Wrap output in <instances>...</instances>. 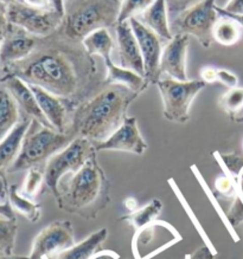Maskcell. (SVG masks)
<instances>
[{
	"label": "cell",
	"mask_w": 243,
	"mask_h": 259,
	"mask_svg": "<svg viewBox=\"0 0 243 259\" xmlns=\"http://www.w3.org/2000/svg\"><path fill=\"white\" fill-rule=\"evenodd\" d=\"M16 76L27 84L41 87L66 100L73 109L93 96L105 84L96 57L88 54L81 41L69 39L57 31L41 38L25 59L0 70V78Z\"/></svg>",
	"instance_id": "cell-1"
},
{
	"label": "cell",
	"mask_w": 243,
	"mask_h": 259,
	"mask_svg": "<svg viewBox=\"0 0 243 259\" xmlns=\"http://www.w3.org/2000/svg\"><path fill=\"white\" fill-rule=\"evenodd\" d=\"M140 94L121 84H103L73 111L70 132L94 146L115 133L127 117V110Z\"/></svg>",
	"instance_id": "cell-2"
},
{
	"label": "cell",
	"mask_w": 243,
	"mask_h": 259,
	"mask_svg": "<svg viewBox=\"0 0 243 259\" xmlns=\"http://www.w3.org/2000/svg\"><path fill=\"white\" fill-rule=\"evenodd\" d=\"M59 209L83 219H95L111 201V183L97 162L96 153L79 171L59 181L55 195Z\"/></svg>",
	"instance_id": "cell-3"
},
{
	"label": "cell",
	"mask_w": 243,
	"mask_h": 259,
	"mask_svg": "<svg viewBox=\"0 0 243 259\" xmlns=\"http://www.w3.org/2000/svg\"><path fill=\"white\" fill-rule=\"evenodd\" d=\"M121 0H64L62 24L57 32L81 41L100 29L115 26Z\"/></svg>",
	"instance_id": "cell-4"
},
{
	"label": "cell",
	"mask_w": 243,
	"mask_h": 259,
	"mask_svg": "<svg viewBox=\"0 0 243 259\" xmlns=\"http://www.w3.org/2000/svg\"><path fill=\"white\" fill-rule=\"evenodd\" d=\"M75 135L72 132L59 133L31 118L24 136L19 155L9 169V173L29 170L33 167H45L47 161L69 145Z\"/></svg>",
	"instance_id": "cell-5"
},
{
	"label": "cell",
	"mask_w": 243,
	"mask_h": 259,
	"mask_svg": "<svg viewBox=\"0 0 243 259\" xmlns=\"http://www.w3.org/2000/svg\"><path fill=\"white\" fill-rule=\"evenodd\" d=\"M96 152L93 142L77 136L61 152L56 153L47 161L44 167V188L54 197L57 193L59 181L69 174L82 168Z\"/></svg>",
	"instance_id": "cell-6"
},
{
	"label": "cell",
	"mask_w": 243,
	"mask_h": 259,
	"mask_svg": "<svg viewBox=\"0 0 243 259\" xmlns=\"http://www.w3.org/2000/svg\"><path fill=\"white\" fill-rule=\"evenodd\" d=\"M164 106V117L175 123H186L195 97L205 88L202 79L178 80L163 75L157 82Z\"/></svg>",
	"instance_id": "cell-7"
},
{
	"label": "cell",
	"mask_w": 243,
	"mask_h": 259,
	"mask_svg": "<svg viewBox=\"0 0 243 259\" xmlns=\"http://www.w3.org/2000/svg\"><path fill=\"white\" fill-rule=\"evenodd\" d=\"M216 0H202L171 20L172 34H188L195 37L204 49L213 43V31L220 15L216 11Z\"/></svg>",
	"instance_id": "cell-8"
},
{
	"label": "cell",
	"mask_w": 243,
	"mask_h": 259,
	"mask_svg": "<svg viewBox=\"0 0 243 259\" xmlns=\"http://www.w3.org/2000/svg\"><path fill=\"white\" fill-rule=\"evenodd\" d=\"M8 19L12 25L38 38L55 33L62 24L63 15L54 9H37L16 0L8 5Z\"/></svg>",
	"instance_id": "cell-9"
},
{
	"label": "cell",
	"mask_w": 243,
	"mask_h": 259,
	"mask_svg": "<svg viewBox=\"0 0 243 259\" xmlns=\"http://www.w3.org/2000/svg\"><path fill=\"white\" fill-rule=\"evenodd\" d=\"M75 244L72 222L56 220L49 224L34 238L29 259H54Z\"/></svg>",
	"instance_id": "cell-10"
},
{
	"label": "cell",
	"mask_w": 243,
	"mask_h": 259,
	"mask_svg": "<svg viewBox=\"0 0 243 259\" xmlns=\"http://www.w3.org/2000/svg\"><path fill=\"white\" fill-rule=\"evenodd\" d=\"M134 34L138 39L140 51H142L144 61V71L145 80L150 84L156 85L161 77L160 59L163 54V39L139 22L135 17L128 20Z\"/></svg>",
	"instance_id": "cell-11"
},
{
	"label": "cell",
	"mask_w": 243,
	"mask_h": 259,
	"mask_svg": "<svg viewBox=\"0 0 243 259\" xmlns=\"http://www.w3.org/2000/svg\"><path fill=\"white\" fill-rule=\"evenodd\" d=\"M41 38L10 23L8 33L0 48V70L25 59L37 48Z\"/></svg>",
	"instance_id": "cell-12"
},
{
	"label": "cell",
	"mask_w": 243,
	"mask_h": 259,
	"mask_svg": "<svg viewBox=\"0 0 243 259\" xmlns=\"http://www.w3.org/2000/svg\"><path fill=\"white\" fill-rule=\"evenodd\" d=\"M29 85L51 127L59 133H69L74 109L68 101L47 92L41 87L32 84Z\"/></svg>",
	"instance_id": "cell-13"
},
{
	"label": "cell",
	"mask_w": 243,
	"mask_h": 259,
	"mask_svg": "<svg viewBox=\"0 0 243 259\" xmlns=\"http://www.w3.org/2000/svg\"><path fill=\"white\" fill-rule=\"evenodd\" d=\"M147 143L144 140L138 127L136 117H126L124 123L118 131L109 136L106 141L95 146L96 152L100 150H119V152L133 153L143 155L147 149Z\"/></svg>",
	"instance_id": "cell-14"
},
{
	"label": "cell",
	"mask_w": 243,
	"mask_h": 259,
	"mask_svg": "<svg viewBox=\"0 0 243 259\" xmlns=\"http://www.w3.org/2000/svg\"><path fill=\"white\" fill-rule=\"evenodd\" d=\"M190 44L188 34H173V37L165 44L160 59L161 76H168L178 80H188L186 59Z\"/></svg>",
	"instance_id": "cell-15"
},
{
	"label": "cell",
	"mask_w": 243,
	"mask_h": 259,
	"mask_svg": "<svg viewBox=\"0 0 243 259\" xmlns=\"http://www.w3.org/2000/svg\"><path fill=\"white\" fill-rule=\"evenodd\" d=\"M116 48H118L119 63L122 68L133 70L144 77V61L140 47L129 22L116 24ZM145 78V77H144Z\"/></svg>",
	"instance_id": "cell-16"
},
{
	"label": "cell",
	"mask_w": 243,
	"mask_h": 259,
	"mask_svg": "<svg viewBox=\"0 0 243 259\" xmlns=\"http://www.w3.org/2000/svg\"><path fill=\"white\" fill-rule=\"evenodd\" d=\"M0 84H3L11 93L13 99L16 100L17 104H18L20 113H23L24 116L34 118V120L40 121L41 123L47 125V127L52 128L47 118H45L43 111L41 110L36 96H34L33 92L31 90L29 84L16 76L2 77L0 78Z\"/></svg>",
	"instance_id": "cell-17"
},
{
	"label": "cell",
	"mask_w": 243,
	"mask_h": 259,
	"mask_svg": "<svg viewBox=\"0 0 243 259\" xmlns=\"http://www.w3.org/2000/svg\"><path fill=\"white\" fill-rule=\"evenodd\" d=\"M181 234L171 224L166 222H153L135 232L133 238L132 247L136 259L140 258L143 252L150 247V245H157L158 241L170 246L181 240Z\"/></svg>",
	"instance_id": "cell-18"
},
{
	"label": "cell",
	"mask_w": 243,
	"mask_h": 259,
	"mask_svg": "<svg viewBox=\"0 0 243 259\" xmlns=\"http://www.w3.org/2000/svg\"><path fill=\"white\" fill-rule=\"evenodd\" d=\"M135 18L166 43L173 37L166 0H154L145 11L136 16Z\"/></svg>",
	"instance_id": "cell-19"
},
{
	"label": "cell",
	"mask_w": 243,
	"mask_h": 259,
	"mask_svg": "<svg viewBox=\"0 0 243 259\" xmlns=\"http://www.w3.org/2000/svg\"><path fill=\"white\" fill-rule=\"evenodd\" d=\"M30 122L31 118L23 116L16 128L0 141V177H5V174L9 173V169L18 157Z\"/></svg>",
	"instance_id": "cell-20"
},
{
	"label": "cell",
	"mask_w": 243,
	"mask_h": 259,
	"mask_svg": "<svg viewBox=\"0 0 243 259\" xmlns=\"http://www.w3.org/2000/svg\"><path fill=\"white\" fill-rule=\"evenodd\" d=\"M106 68L105 84H121L129 89L142 94L149 88V83L145 78L133 70L122 68L112 61L103 63Z\"/></svg>",
	"instance_id": "cell-21"
},
{
	"label": "cell",
	"mask_w": 243,
	"mask_h": 259,
	"mask_svg": "<svg viewBox=\"0 0 243 259\" xmlns=\"http://www.w3.org/2000/svg\"><path fill=\"white\" fill-rule=\"evenodd\" d=\"M108 237V230L101 229L91 233L87 239L61 252L54 259H93L101 251L102 244Z\"/></svg>",
	"instance_id": "cell-22"
},
{
	"label": "cell",
	"mask_w": 243,
	"mask_h": 259,
	"mask_svg": "<svg viewBox=\"0 0 243 259\" xmlns=\"http://www.w3.org/2000/svg\"><path fill=\"white\" fill-rule=\"evenodd\" d=\"M22 121L20 109L11 93L0 84V141Z\"/></svg>",
	"instance_id": "cell-23"
},
{
	"label": "cell",
	"mask_w": 243,
	"mask_h": 259,
	"mask_svg": "<svg viewBox=\"0 0 243 259\" xmlns=\"http://www.w3.org/2000/svg\"><path fill=\"white\" fill-rule=\"evenodd\" d=\"M82 44L88 54L93 56V57L101 58L102 62L112 59L115 45L108 29L94 31L93 33L84 38Z\"/></svg>",
	"instance_id": "cell-24"
},
{
	"label": "cell",
	"mask_w": 243,
	"mask_h": 259,
	"mask_svg": "<svg viewBox=\"0 0 243 259\" xmlns=\"http://www.w3.org/2000/svg\"><path fill=\"white\" fill-rule=\"evenodd\" d=\"M163 211V202L159 199H153L152 201L144 206L142 208H138L134 212H131L127 215L121 217L120 222H128L131 226L138 231L143 227L150 225L151 223L156 222L158 215Z\"/></svg>",
	"instance_id": "cell-25"
},
{
	"label": "cell",
	"mask_w": 243,
	"mask_h": 259,
	"mask_svg": "<svg viewBox=\"0 0 243 259\" xmlns=\"http://www.w3.org/2000/svg\"><path fill=\"white\" fill-rule=\"evenodd\" d=\"M9 199L12 208L25 217L29 222H40L42 215L41 205L33 202L29 198L24 197V195L20 193L17 185H11V186H9Z\"/></svg>",
	"instance_id": "cell-26"
},
{
	"label": "cell",
	"mask_w": 243,
	"mask_h": 259,
	"mask_svg": "<svg viewBox=\"0 0 243 259\" xmlns=\"http://www.w3.org/2000/svg\"><path fill=\"white\" fill-rule=\"evenodd\" d=\"M214 40L223 47L235 45L241 38V26L236 20L220 16L213 31Z\"/></svg>",
	"instance_id": "cell-27"
},
{
	"label": "cell",
	"mask_w": 243,
	"mask_h": 259,
	"mask_svg": "<svg viewBox=\"0 0 243 259\" xmlns=\"http://www.w3.org/2000/svg\"><path fill=\"white\" fill-rule=\"evenodd\" d=\"M17 219H6L0 217V252L5 254H12L16 244Z\"/></svg>",
	"instance_id": "cell-28"
},
{
	"label": "cell",
	"mask_w": 243,
	"mask_h": 259,
	"mask_svg": "<svg viewBox=\"0 0 243 259\" xmlns=\"http://www.w3.org/2000/svg\"><path fill=\"white\" fill-rule=\"evenodd\" d=\"M26 171L27 173L20 193L24 197L33 199L44 188V167H33Z\"/></svg>",
	"instance_id": "cell-29"
},
{
	"label": "cell",
	"mask_w": 243,
	"mask_h": 259,
	"mask_svg": "<svg viewBox=\"0 0 243 259\" xmlns=\"http://www.w3.org/2000/svg\"><path fill=\"white\" fill-rule=\"evenodd\" d=\"M218 107L228 114L232 120L237 116L238 111L243 108V88L229 89L218 100Z\"/></svg>",
	"instance_id": "cell-30"
},
{
	"label": "cell",
	"mask_w": 243,
	"mask_h": 259,
	"mask_svg": "<svg viewBox=\"0 0 243 259\" xmlns=\"http://www.w3.org/2000/svg\"><path fill=\"white\" fill-rule=\"evenodd\" d=\"M154 0H121L120 12L118 17V23L128 22L133 17H136L145 11Z\"/></svg>",
	"instance_id": "cell-31"
},
{
	"label": "cell",
	"mask_w": 243,
	"mask_h": 259,
	"mask_svg": "<svg viewBox=\"0 0 243 259\" xmlns=\"http://www.w3.org/2000/svg\"><path fill=\"white\" fill-rule=\"evenodd\" d=\"M215 190L218 198H222V200H234L236 195L238 194V180L228 174L218 177L215 181Z\"/></svg>",
	"instance_id": "cell-32"
},
{
	"label": "cell",
	"mask_w": 243,
	"mask_h": 259,
	"mask_svg": "<svg viewBox=\"0 0 243 259\" xmlns=\"http://www.w3.org/2000/svg\"><path fill=\"white\" fill-rule=\"evenodd\" d=\"M220 156V160L223 167L225 168L228 176L234 178L236 180H239L243 171V156L239 154L232 153H216Z\"/></svg>",
	"instance_id": "cell-33"
},
{
	"label": "cell",
	"mask_w": 243,
	"mask_h": 259,
	"mask_svg": "<svg viewBox=\"0 0 243 259\" xmlns=\"http://www.w3.org/2000/svg\"><path fill=\"white\" fill-rule=\"evenodd\" d=\"M0 217L6 219H17L15 209L9 199V185L5 177H0Z\"/></svg>",
	"instance_id": "cell-34"
},
{
	"label": "cell",
	"mask_w": 243,
	"mask_h": 259,
	"mask_svg": "<svg viewBox=\"0 0 243 259\" xmlns=\"http://www.w3.org/2000/svg\"><path fill=\"white\" fill-rule=\"evenodd\" d=\"M225 215L232 227H237L243 223V199L239 193L236 195L234 200H231L230 207L225 212Z\"/></svg>",
	"instance_id": "cell-35"
},
{
	"label": "cell",
	"mask_w": 243,
	"mask_h": 259,
	"mask_svg": "<svg viewBox=\"0 0 243 259\" xmlns=\"http://www.w3.org/2000/svg\"><path fill=\"white\" fill-rule=\"evenodd\" d=\"M199 2H202V0H166L168 15L173 19L178 15H181L182 12H184L185 10H188Z\"/></svg>",
	"instance_id": "cell-36"
},
{
	"label": "cell",
	"mask_w": 243,
	"mask_h": 259,
	"mask_svg": "<svg viewBox=\"0 0 243 259\" xmlns=\"http://www.w3.org/2000/svg\"><path fill=\"white\" fill-rule=\"evenodd\" d=\"M217 82L229 89H232L238 85V77L227 69H217Z\"/></svg>",
	"instance_id": "cell-37"
},
{
	"label": "cell",
	"mask_w": 243,
	"mask_h": 259,
	"mask_svg": "<svg viewBox=\"0 0 243 259\" xmlns=\"http://www.w3.org/2000/svg\"><path fill=\"white\" fill-rule=\"evenodd\" d=\"M10 22L8 19V5L0 2V48L4 41L6 33H8Z\"/></svg>",
	"instance_id": "cell-38"
},
{
	"label": "cell",
	"mask_w": 243,
	"mask_h": 259,
	"mask_svg": "<svg viewBox=\"0 0 243 259\" xmlns=\"http://www.w3.org/2000/svg\"><path fill=\"white\" fill-rule=\"evenodd\" d=\"M200 79L206 84H213L217 82V69L214 66H203L199 71Z\"/></svg>",
	"instance_id": "cell-39"
},
{
	"label": "cell",
	"mask_w": 243,
	"mask_h": 259,
	"mask_svg": "<svg viewBox=\"0 0 243 259\" xmlns=\"http://www.w3.org/2000/svg\"><path fill=\"white\" fill-rule=\"evenodd\" d=\"M221 10L229 15H243V0H229Z\"/></svg>",
	"instance_id": "cell-40"
},
{
	"label": "cell",
	"mask_w": 243,
	"mask_h": 259,
	"mask_svg": "<svg viewBox=\"0 0 243 259\" xmlns=\"http://www.w3.org/2000/svg\"><path fill=\"white\" fill-rule=\"evenodd\" d=\"M215 254L207 246H202L191 254H186L185 259H214Z\"/></svg>",
	"instance_id": "cell-41"
},
{
	"label": "cell",
	"mask_w": 243,
	"mask_h": 259,
	"mask_svg": "<svg viewBox=\"0 0 243 259\" xmlns=\"http://www.w3.org/2000/svg\"><path fill=\"white\" fill-rule=\"evenodd\" d=\"M23 3L37 9H51L49 0H23Z\"/></svg>",
	"instance_id": "cell-42"
},
{
	"label": "cell",
	"mask_w": 243,
	"mask_h": 259,
	"mask_svg": "<svg viewBox=\"0 0 243 259\" xmlns=\"http://www.w3.org/2000/svg\"><path fill=\"white\" fill-rule=\"evenodd\" d=\"M216 11L218 12V15L220 16H225V17H229V18L236 20V22L238 23V25L241 26V29H243V15H229V13H225L222 11L220 6H216Z\"/></svg>",
	"instance_id": "cell-43"
},
{
	"label": "cell",
	"mask_w": 243,
	"mask_h": 259,
	"mask_svg": "<svg viewBox=\"0 0 243 259\" xmlns=\"http://www.w3.org/2000/svg\"><path fill=\"white\" fill-rule=\"evenodd\" d=\"M120 257L116 254V252L113 251H103V252H98V253L95 255L93 259H119Z\"/></svg>",
	"instance_id": "cell-44"
},
{
	"label": "cell",
	"mask_w": 243,
	"mask_h": 259,
	"mask_svg": "<svg viewBox=\"0 0 243 259\" xmlns=\"http://www.w3.org/2000/svg\"><path fill=\"white\" fill-rule=\"evenodd\" d=\"M49 2H50L51 9L56 10V11L63 15V10H64V0H49Z\"/></svg>",
	"instance_id": "cell-45"
},
{
	"label": "cell",
	"mask_w": 243,
	"mask_h": 259,
	"mask_svg": "<svg viewBox=\"0 0 243 259\" xmlns=\"http://www.w3.org/2000/svg\"><path fill=\"white\" fill-rule=\"evenodd\" d=\"M125 206H126V208L129 209L131 212H134V211H136V209H138V202H136L134 198L126 199Z\"/></svg>",
	"instance_id": "cell-46"
},
{
	"label": "cell",
	"mask_w": 243,
	"mask_h": 259,
	"mask_svg": "<svg viewBox=\"0 0 243 259\" xmlns=\"http://www.w3.org/2000/svg\"><path fill=\"white\" fill-rule=\"evenodd\" d=\"M0 259H29V257H24V255H16V254H5L0 253Z\"/></svg>",
	"instance_id": "cell-47"
},
{
	"label": "cell",
	"mask_w": 243,
	"mask_h": 259,
	"mask_svg": "<svg viewBox=\"0 0 243 259\" xmlns=\"http://www.w3.org/2000/svg\"><path fill=\"white\" fill-rule=\"evenodd\" d=\"M238 193L243 199V180L242 179L238 180Z\"/></svg>",
	"instance_id": "cell-48"
},
{
	"label": "cell",
	"mask_w": 243,
	"mask_h": 259,
	"mask_svg": "<svg viewBox=\"0 0 243 259\" xmlns=\"http://www.w3.org/2000/svg\"><path fill=\"white\" fill-rule=\"evenodd\" d=\"M234 121L236 123H243V115H237V116L234 118Z\"/></svg>",
	"instance_id": "cell-49"
},
{
	"label": "cell",
	"mask_w": 243,
	"mask_h": 259,
	"mask_svg": "<svg viewBox=\"0 0 243 259\" xmlns=\"http://www.w3.org/2000/svg\"><path fill=\"white\" fill-rule=\"evenodd\" d=\"M0 2L5 5H10V4H12V3H15L16 0H0Z\"/></svg>",
	"instance_id": "cell-50"
},
{
	"label": "cell",
	"mask_w": 243,
	"mask_h": 259,
	"mask_svg": "<svg viewBox=\"0 0 243 259\" xmlns=\"http://www.w3.org/2000/svg\"><path fill=\"white\" fill-rule=\"evenodd\" d=\"M239 179H242V180H243V171H242V174H241V177H239Z\"/></svg>",
	"instance_id": "cell-51"
}]
</instances>
